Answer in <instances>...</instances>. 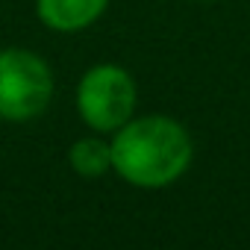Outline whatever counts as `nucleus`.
I'll return each instance as SVG.
<instances>
[{"instance_id":"obj_1","label":"nucleus","mask_w":250,"mask_h":250,"mask_svg":"<svg viewBox=\"0 0 250 250\" xmlns=\"http://www.w3.org/2000/svg\"><path fill=\"white\" fill-rule=\"evenodd\" d=\"M109 145L112 174L139 191L177 186L194 162V139L188 127L162 112H136L109 136Z\"/></svg>"},{"instance_id":"obj_2","label":"nucleus","mask_w":250,"mask_h":250,"mask_svg":"<svg viewBox=\"0 0 250 250\" xmlns=\"http://www.w3.org/2000/svg\"><path fill=\"white\" fill-rule=\"evenodd\" d=\"M74 106L85 130L112 136L136 115L139 83L118 62H94L77 80Z\"/></svg>"},{"instance_id":"obj_3","label":"nucleus","mask_w":250,"mask_h":250,"mask_svg":"<svg viewBox=\"0 0 250 250\" xmlns=\"http://www.w3.org/2000/svg\"><path fill=\"white\" fill-rule=\"evenodd\" d=\"M56 94L50 62L30 47H0V121H39Z\"/></svg>"},{"instance_id":"obj_4","label":"nucleus","mask_w":250,"mask_h":250,"mask_svg":"<svg viewBox=\"0 0 250 250\" xmlns=\"http://www.w3.org/2000/svg\"><path fill=\"white\" fill-rule=\"evenodd\" d=\"M112 0H36V18L44 30L59 36H74L94 27Z\"/></svg>"},{"instance_id":"obj_5","label":"nucleus","mask_w":250,"mask_h":250,"mask_svg":"<svg viewBox=\"0 0 250 250\" xmlns=\"http://www.w3.org/2000/svg\"><path fill=\"white\" fill-rule=\"evenodd\" d=\"M68 168L80 177V180H103L106 174H112V145L109 136L103 133H91L80 136L71 147H68Z\"/></svg>"},{"instance_id":"obj_6","label":"nucleus","mask_w":250,"mask_h":250,"mask_svg":"<svg viewBox=\"0 0 250 250\" xmlns=\"http://www.w3.org/2000/svg\"><path fill=\"white\" fill-rule=\"evenodd\" d=\"M194 3H212V0H194Z\"/></svg>"}]
</instances>
